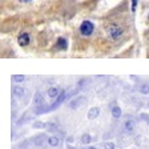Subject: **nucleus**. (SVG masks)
Here are the masks:
<instances>
[{
  "label": "nucleus",
  "instance_id": "393cba45",
  "mask_svg": "<svg viewBox=\"0 0 149 149\" xmlns=\"http://www.w3.org/2000/svg\"><path fill=\"white\" fill-rule=\"evenodd\" d=\"M68 149H77V148H73V146H68Z\"/></svg>",
  "mask_w": 149,
  "mask_h": 149
},
{
  "label": "nucleus",
  "instance_id": "1a4fd4ad",
  "mask_svg": "<svg viewBox=\"0 0 149 149\" xmlns=\"http://www.w3.org/2000/svg\"><path fill=\"white\" fill-rule=\"evenodd\" d=\"M47 143H48V145H49V146H52V148H56V146L60 145V137H57V136H51V137H48Z\"/></svg>",
  "mask_w": 149,
  "mask_h": 149
},
{
  "label": "nucleus",
  "instance_id": "412c9836",
  "mask_svg": "<svg viewBox=\"0 0 149 149\" xmlns=\"http://www.w3.org/2000/svg\"><path fill=\"white\" fill-rule=\"evenodd\" d=\"M140 118H145V121L149 124V115H146V113H141V115H140Z\"/></svg>",
  "mask_w": 149,
  "mask_h": 149
},
{
  "label": "nucleus",
  "instance_id": "dca6fc26",
  "mask_svg": "<svg viewBox=\"0 0 149 149\" xmlns=\"http://www.w3.org/2000/svg\"><path fill=\"white\" fill-rule=\"evenodd\" d=\"M57 128H59L57 124H56V123H52V121H51V123H47V125H45V129L48 130V132H55Z\"/></svg>",
  "mask_w": 149,
  "mask_h": 149
},
{
  "label": "nucleus",
  "instance_id": "aec40b11",
  "mask_svg": "<svg viewBox=\"0 0 149 149\" xmlns=\"http://www.w3.org/2000/svg\"><path fill=\"white\" fill-rule=\"evenodd\" d=\"M47 124H44V123H40V121H36L33 124V128H45Z\"/></svg>",
  "mask_w": 149,
  "mask_h": 149
},
{
  "label": "nucleus",
  "instance_id": "2eb2a0df",
  "mask_svg": "<svg viewBox=\"0 0 149 149\" xmlns=\"http://www.w3.org/2000/svg\"><path fill=\"white\" fill-rule=\"evenodd\" d=\"M112 116H113L115 118H120V116H121V109H120V107L115 105L113 108H112Z\"/></svg>",
  "mask_w": 149,
  "mask_h": 149
},
{
  "label": "nucleus",
  "instance_id": "ddd939ff",
  "mask_svg": "<svg viewBox=\"0 0 149 149\" xmlns=\"http://www.w3.org/2000/svg\"><path fill=\"white\" fill-rule=\"evenodd\" d=\"M33 102L36 107H41L44 104V99L43 96H41V93H36L35 95V99H33Z\"/></svg>",
  "mask_w": 149,
  "mask_h": 149
},
{
  "label": "nucleus",
  "instance_id": "6e6552de",
  "mask_svg": "<svg viewBox=\"0 0 149 149\" xmlns=\"http://www.w3.org/2000/svg\"><path fill=\"white\" fill-rule=\"evenodd\" d=\"M48 96L51 97V99H57V97L60 96V93H61V91L57 87H51L49 89H48Z\"/></svg>",
  "mask_w": 149,
  "mask_h": 149
},
{
  "label": "nucleus",
  "instance_id": "5701e85b",
  "mask_svg": "<svg viewBox=\"0 0 149 149\" xmlns=\"http://www.w3.org/2000/svg\"><path fill=\"white\" fill-rule=\"evenodd\" d=\"M85 149H99V148H96V146H87Z\"/></svg>",
  "mask_w": 149,
  "mask_h": 149
},
{
  "label": "nucleus",
  "instance_id": "a211bd4d",
  "mask_svg": "<svg viewBox=\"0 0 149 149\" xmlns=\"http://www.w3.org/2000/svg\"><path fill=\"white\" fill-rule=\"evenodd\" d=\"M25 77L24 74H15L13 76V81H16V83H22V81H24Z\"/></svg>",
  "mask_w": 149,
  "mask_h": 149
},
{
  "label": "nucleus",
  "instance_id": "f03ea898",
  "mask_svg": "<svg viewBox=\"0 0 149 149\" xmlns=\"http://www.w3.org/2000/svg\"><path fill=\"white\" fill-rule=\"evenodd\" d=\"M108 33L109 36L113 39V40H117V39H120V36L123 35V29H121L118 25L116 24H112L108 27Z\"/></svg>",
  "mask_w": 149,
  "mask_h": 149
},
{
  "label": "nucleus",
  "instance_id": "20e7f679",
  "mask_svg": "<svg viewBox=\"0 0 149 149\" xmlns=\"http://www.w3.org/2000/svg\"><path fill=\"white\" fill-rule=\"evenodd\" d=\"M134 127H136V121L133 120V118H128V120H125L124 123V132L128 134L130 133H133V130H134Z\"/></svg>",
  "mask_w": 149,
  "mask_h": 149
},
{
  "label": "nucleus",
  "instance_id": "f8f14e48",
  "mask_svg": "<svg viewBox=\"0 0 149 149\" xmlns=\"http://www.w3.org/2000/svg\"><path fill=\"white\" fill-rule=\"evenodd\" d=\"M80 143L83 144V145H88V144L92 143V137H91V134L88 133H83L80 137Z\"/></svg>",
  "mask_w": 149,
  "mask_h": 149
},
{
  "label": "nucleus",
  "instance_id": "9d476101",
  "mask_svg": "<svg viewBox=\"0 0 149 149\" xmlns=\"http://www.w3.org/2000/svg\"><path fill=\"white\" fill-rule=\"evenodd\" d=\"M13 96H16V97H23L25 95V91H24V88L23 87H20V85H16V87H13Z\"/></svg>",
  "mask_w": 149,
  "mask_h": 149
},
{
  "label": "nucleus",
  "instance_id": "423d86ee",
  "mask_svg": "<svg viewBox=\"0 0 149 149\" xmlns=\"http://www.w3.org/2000/svg\"><path fill=\"white\" fill-rule=\"evenodd\" d=\"M17 43H19V45H22V47L28 45V44H29V35L25 33V32L24 33H22V35H19Z\"/></svg>",
  "mask_w": 149,
  "mask_h": 149
},
{
  "label": "nucleus",
  "instance_id": "f257e3e1",
  "mask_svg": "<svg viewBox=\"0 0 149 149\" xmlns=\"http://www.w3.org/2000/svg\"><path fill=\"white\" fill-rule=\"evenodd\" d=\"M93 29H95V27H93L92 22H89V20L83 22L81 25H80V32H81L83 36H89V35H92Z\"/></svg>",
  "mask_w": 149,
  "mask_h": 149
},
{
  "label": "nucleus",
  "instance_id": "6ab92c4d",
  "mask_svg": "<svg viewBox=\"0 0 149 149\" xmlns=\"http://www.w3.org/2000/svg\"><path fill=\"white\" fill-rule=\"evenodd\" d=\"M104 149H116V145L112 141H107L104 143Z\"/></svg>",
  "mask_w": 149,
  "mask_h": 149
},
{
  "label": "nucleus",
  "instance_id": "f3484780",
  "mask_svg": "<svg viewBox=\"0 0 149 149\" xmlns=\"http://www.w3.org/2000/svg\"><path fill=\"white\" fill-rule=\"evenodd\" d=\"M57 45H59L60 49H67V40L63 39V37H60L59 40H57Z\"/></svg>",
  "mask_w": 149,
  "mask_h": 149
},
{
  "label": "nucleus",
  "instance_id": "4be33fe9",
  "mask_svg": "<svg viewBox=\"0 0 149 149\" xmlns=\"http://www.w3.org/2000/svg\"><path fill=\"white\" fill-rule=\"evenodd\" d=\"M136 7H137V0H132V11H136Z\"/></svg>",
  "mask_w": 149,
  "mask_h": 149
},
{
  "label": "nucleus",
  "instance_id": "9b49d317",
  "mask_svg": "<svg viewBox=\"0 0 149 149\" xmlns=\"http://www.w3.org/2000/svg\"><path fill=\"white\" fill-rule=\"evenodd\" d=\"M45 140H48V137H47L44 133H41V134H37V136L35 137V139H33V143H35V145H41V144H43Z\"/></svg>",
  "mask_w": 149,
  "mask_h": 149
},
{
  "label": "nucleus",
  "instance_id": "39448f33",
  "mask_svg": "<svg viewBox=\"0 0 149 149\" xmlns=\"http://www.w3.org/2000/svg\"><path fill=\"white\" fill-rule=\"evenodd\" d=\"M65 97H67V92L65 91H61V93H60V96L56 99V101L53 102L52 105H49L48 107V111H53V109H56L57 107L61 104V102H64V100H65Z\"/></svg>",
  "mask_w": 149,
  "mask_h": 149
},
{
  "label": "nucleus",
  "instance_id": "a878e982",
  "mask_svg": "<svg viewBox=\"0 0 149 149\" xmlns=\"http://www.w3.org/2000/svg\"><path fill=\"white\" fill-rule=\"evenodd\" d=\"M148 20H149V15H148Z\"/></svg>",
  "mask_w": 149,
  "mask_h": 149
},
{
  "label": "nucleus",
  "instance_id": "b1692460",
  "mask_svg": "<svg viewBox=\"0 0 149 149\" xmlns=\"http://www.w3.org/2000/svg\"><path fill=\"white\" fill-rule=\"evenodd\" d=\"M20 1H23V3H28V1H31V0H20Z\"/></svg>",
  "mask_w": 149,
  "mask_h": 149
},
{
  "label": "nucleus",
  "instance_id": "4468645a",
  "mask_svg": "<svg viewBox=\"0 0 149 149\" xmlns=\"http://www.w3.org/2000/svg\"><path fill=\"white\" fill-rule=\"evenodd\" d=\"M139 91H140V93H143V95H148L149 93V84L148 83H143L141 85H140Z\"/></svg>",
  "mask_w": 149,
  "mask_h": 149
},
{
  "label": "nucleus",
  "instance_id": "7ed1b4c3",
  "mask_svg": "<svg viewBox=\"0 0 149 149\" xmlns=\"http://www.w3.org/2000/svg\"><path fill=\"white\" fill-rule=\"evenodd\" d=\"M85 104V97L84 96H79V97H74L71 102H69V108L71 109H77L80 108L81 105Z\"/></svg>",
  "mask_w": 149,
  "mask_h": 149
},
{
  "label": "nucleus",
  "instance_id": "0eeeda50",
  "mask_svg": "<svg viewBox=\"0 0 149 149\" xmlns=\"http://www.w3.org/2000/svg\"><path fill=\"white\" fill-rule=\"evenodd\" d=\"M100 115V108H97V107H93V108H91L89 111H88V120H95V118H97Z\"/></svg>",
  "mask_w": 149,
  "mask_h": 149
}]
</instances>
